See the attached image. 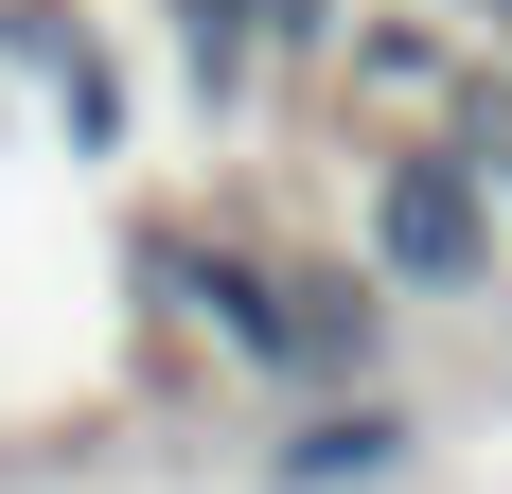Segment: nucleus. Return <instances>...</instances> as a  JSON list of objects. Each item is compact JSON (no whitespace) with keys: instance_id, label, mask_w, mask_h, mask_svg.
Returning a JSON list of instances; mask_svg holds the SVG:
<instances>
[{"instance_id":"f257e3e1","label":"nucleus","mask_w":512,"mask_h":494,"mask_svg":"<svg viewBox=\"0 0 512 494\" xmlns=\"http://www.w3.org/2000/svg\"><path fill=\"white\" fill-rule=\"evenodd\" d=\"M371 230H389V265H407V283H477V265H495V212H477V159H407Z\"/></svg>"},{"instance_id":"f03ea898","label":"nucleus","mask_w":512,"mask_h":494,"mask_svg":"<svg viewBox=\"0 0 512 494\" xmlns=\"http://www.w3.org/2000/svg\"><path fill=\"white\" fill-rule=\"evenodd\" d=\"M389 442H407V424H371V406H354V424H318V442H301V477H371Z\"/></svg>"},{"instance_id":"7ed1b4c3","label":"nucleus","mask_w":512,"mask_h":494,"mask_svg":"<svg viewBox=\"0 0 512 494\" xmlns=\"http://www.w3.org/2000/svg\"><path fill=\"white\" fill-rule=\"evenodd\" d=\"M177 36H195V71H230L248 53V0H177Z\"/></svg>"}]
</instances>
